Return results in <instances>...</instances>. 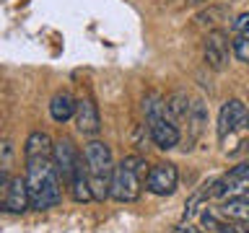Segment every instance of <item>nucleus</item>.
Here are the masks:
<instances>
[{
  "instance_id": "obj_6",
  "label": "nucleus",
  "mask_w": 249,
  "mask_h": 233,
  "mask_svg": "<svg viewBox=\"0 0 249 233\" xmlns=\"http://www.w3.org/2000/svg\"><path fill=\"white\" fill-rule=\"evenodd\" d=\"M31 207L29 200V186H26V176H11V182L0 194V210L11 215H21Z\"/></svg>"
},
{
  "instance_id": "obj_15",
  "label": "nucleus",
  "mask_w": 249,
  "mask_h": 233,
  "mask_svg": "<svg viewBox=\"0 0 249 233\" xmlns=\"http://www.w3.org/2000/svg\"><path fill=\"white\" fill-rule=\"evenodd\" d=\"M187 122H190V140H197L202 127L208 124V106L202 99H195L190 104V114H187Z\"/></svg>"
},
{
  "instance_id": "obj_27",
  "label": "nucleus",
  "mask_w": 249,
  "mask_h": 233,
  "mask_svg": "<svg viewBox=\"0 0 249 233\" xmlns=\"http://www.w3.org/2000/svg\"><path fill=\"white\" fill-rule=\"evenodd\" d=\"M190 3H205V0H190Z\"/></svg>"
},
{
  "instance_id": "obj_5",
  "label": "nucleus",
  "mask_w": 249,
  "mask_h": 233,
  "mask_svg": "<svg viewBox=\"0 0 249 233\" xmlns=\"http://www.w3.org/2000/svg\"><path fill=\"white\" fill-rule=\"evenodd\" d=\"M177 184H179V171H177L174 163H169V161L156 163V166H151L145 174V189L151 194H156V197H169V194H174Z\"/></svg>"
},
{
  "instance_id": "obj_26",
  "label": "nucleus",
  "mask_w": 249,
  "mask_h": 233,
  "mask_svg": "<svg viewBox=\"0 0 249 233\" xmlns=\"http://www.w3.org/2000/svg\"><path fill=\"white\" fill-rule=\"evenodd\" d=\"M241 145H244V150L249 153V140H247V143H241Z\"/></svg>"
},
{
  "instance_id": "obj_10",
  "label": "nucleus",
  "mask_w": 249,
  "mask_h": 233,
  "mask_svg": "<svg viewBox=\"0 0 249 233\" xmlns=\"http://www.w3.org/2000/svg\"><path fill=\"white\" fill-rule=\"evenodd\" d=\"M210 197H226V200H249V179H239L226 174L210 184Z\"/></svg>"
},
{
  "instance_id": "obj_12",
  "label": "nucleus",
  "mask_w": 249,
  "mask_h": 233,
  "mask_svg": "<svg viewBox=\"0 0 249 233\" xmlns=\"http://www.w3.org/2000/svg\"><path fill=\"white\" fill-rule=\"evenodd\" d=\"M75 106H78V101L73 99V93L57 91L52 96V101H50V116L57 124H65L68 119H73V116H75Z\"/></svg>"
},
{
  "instance_id": "obj_14",
  "label": "nucleus",
  "mask_w": 249,
  "mask_h": 233,
  "mask_svg": "<svg viewBox=\"0 0 249 233\" xmlns=\"http://www.w3.org/2000/svg\"><path fill=\"white\" fill-rule=\"evenodd\" d=\"M52 137L42 130H34L29 132L26 143H23V158H36V155H52Z\"/></svg>"
},
{
  "instance_id": "obj_9",
  "label": "nucleus",
  "mask_w": 249,
  "mask_h": 233,
  "mask_svg": "<svg viewBox=\"0 0 249 233\" xmlns=\"http://www.w3.org/2000/svg\"><path fill=\"white\" fill-rule=\"evenodd\" d=\"M148 135H151L156 148H161V150H171V148L179 145L182 132H179V127L169 119V116H159V119L148 122Z\"/></svg>"
},
{
  "instance_id": "obj_20",
  "label": "nucleus",
  "mask_w": 249,
  "mask_h": 233,
  "mask_svg": "<svg viewBox=\"0 0 249 233\" xmlns=\"http://www.w3.org/2000/svg\"><path fill=\"white\" fill-rule=\"evenodd\" d=\"M208 186H210V184H205V189H200V192H195V194H192V197H190V202H187V205H184V215H182V217H184V220H190V217H192L195 213H197V205H200V202L210 197V189H208Z\"/></svg>"
},
{
  "instance_id": "obj_17",
  "label": "nucleus",
  "mask_w": 249,
  "mask_h": 233,
  "mask_svg": "<svg viewBox=\"0 0 249 233\" xmlns=\"http://www.w3.org/2000/svg\"><path fill=\"white\" fill-rule=\"evenodd\" d=\"M218 215L229 217V220H241V223H249V200H226Z\"/></svg>"
},
{
  "instance_id": "obj_3",
  "label": "nucleus",
  "mask_w": 249,
  "mask_h": 233,
  "mask_svg": "<svg viewBox=\"0 0 249 233\" xmlns=\"http://www.w3.org/2000/svg\"><path fill=\"white\" fill-rule=\"evenodd\" d=\"M148 171V163L143 155H127L114 166L109 197L114 202H135L140 197V179Z\"/></svg>"
},
{
  "instance_id": "obj_21",
  "label": "nucleus",
  "mask_w": 249,
  "mask_h": 233,
  "mask_svg": "<svg viewBox=\"0 0 249 233\" xmlns=\"http://www.w3.org/2000/svg\"><path fill=\"white\" fill-rule=\"evenodd\" d=\"M218 233H249V223H241V220H218L215 225Z\"/></svg>"
},
{
  "instance_id": "obj_1",
  "label": "nucleus",
  "mask_w": 249,
  "mask_h": 233,
  "mask_svg": "<svg viewBox=\"0 0 249 233\" xmlns=\"http://www.w3.org/2000/svg\"><path fill=\"white\" fill-rule=\"evenodd\" d=\"M26 186H29V200L34 210H50L57 207L62 200V179L54 168L52 155H36L26 158Z\"/></svg>"
},
{
  "instance_id": "obj_2",
  "label": "nucleus",
  "mask_w": 249,
  "mask_h": 233,
  "mask_svg": "<svg viewBox=\"0 0 249 233\" xmlns=\"http://www.w3.org/2000/svg\"><path fill=\"white\" fill-rule=\"evenodd\" d=\"M83 161H86V171H89L93 200H107L109 186H112V174H114L112 148L104 140H91L83 150Z\"/></svg>"
},
{
  "instance_id": "obj_4",
  "label": "nucleus",
  "mask_w": 249,
  "mask_h": 233,
  "mask_svg": "<svg viewBox=\"0 0 249 233\" xmlns=\"http://www.w3.org/2000/svg\"><path fill=\"white\" fill-rule=\"evenodd\" d=\"M249 130V109L241 104L239 99H229L218 112V140H226L233 132H244Z\"/></svg>"
},
{
  "instance_id": "obj_24",
  "label": "nucleus",
  "mask_w": 249,
  "mask_h": 233,
  "mask_svg": "<svg viewBox=\"0 0 249 233\" xmlns=\"http://www.w3.org/2000/svg\"><path fill=\"white\" fill-rule=\"evenodd\" d=\"M218 16H223V8H210V11L197 16V23H215Z\"/></svg>"
},
{
  "instance_id": "obj_23",
  "label": "nucleus",
  "mask_w": 249,
  "mask_h": 233,
  "mask_svg": "<svg viewBox=\"0 0 249 233\" xmlns=\"http://www.w3.org/2000/svg\"><path fill=\"white\" fill-rule=\"evenodd\" d=\"M231 29L236 36H249V13H239L236 18H233Z\"/></svg>"
},
{
  "instance_id": "obj_18",
  "label": "nucleus",
  "mask_w": 249,
  "mask_h": 233,
  "mask_svg": "<svg viewBox=\"0 0 249 233\" xmlns=\"http://www.w3.org/2000/svg\"><path fill=\"white\" fill-rule=\"evenodd\" d=\"M11 166H13V145L11 140H0V194L11 182Z\"/></svg>"
},
{
  "instance_id": "obj_19",
  "label": "nucleus",
  "mask_w": 249,
  "mask_h": 233,
  "mask_svg": "<svg viewBox=\"0 0 249 233\" xmlns=\"http://www.w3.org/2000/svg\"><path fill=\"white\" fill-rule=\"evenodd\" d=\"M143 112H145V119H159V116H169L166 114V99L161 93H148L143 99Z\"/></svg>"
},
{
  "instance_id": "obj_22",
  "label": "nucleus",
  "mask_w": 249,
  "mask_h": 233,
  "mask_svg": "<svg viewBox=\"0 0 249 233\" xmlns=\"http://www.w3.org/2000/svg\"><path fill=\"white\" fill-rule=\"evenodd\" d=\"M231 50L241 62H249V36H236L231 42Z\"/></svg>"
},
{
  "instance_id": "obj_13",
  "label": "nucleus",
  "mask_w": 249,
  "mask_h": 233,
  "mask_svg": "<svg viewBox=\"0 0 249 233\" xmlns=\"http://www.w3.org/2000/svg\"><path fill=\"white\" fill-rule=\"evenodd\" d=\"M70 192H73V200L75 202H91L93 200V192H91V182H89V171H86V161L81 158V163L75 166L73 176H70Z\"/></svg>"
},
{
  "instance_id": "obj_7",
  "label": "nucleus",
  "mask_w": 249,
  "mask_h": 233,
  "mask_svg": "<svg viewBox=\"0 0 249 233\" xmlns=\"http://www.w3.org/2000/svg\"><path fill=\"white\" fill-rule=\"evenodd\" d=\"M81 158H83V155L78 153V148L73 145V140H70V137H60L57 143H54V148H52L54 168H57V174H60V179L65 184L70 182V176H73V171H75L78 163H81Z\"/></svg>"
},
{
  "instance_id": "obj_11",
  "label": "nucleus",
  "mask_w": 249,
  "mask_h": 233,
  "mask_svg": "<svg viewBox=\"0 0 249 233\" xmlns=\"http://www.w3.org/2000/svg\"><path fill=\"white\" fill-rule=\"evenodd\" d=\"M75 127L81 135L86 137H96L99 130H101V116H99V109L91 99H81L75 106Z\"/></svg>"
},
{
  "instance_id": "obj_25",
  "label": "nucleus",
  "mask_w": 249,
  "mask_h": 233,
  "mask_svg": "<svg viewBox=\"0 0 249 233\" xmlns=\"http://www.w3.org/2000/svg\"><path fill=\"white\" fill-rule=\"evenodd\" d=\"M174 233H202V231L195 228V225H179V228H174Z\"/></svg>"
},
{
  "instance_id": "obj_8",
  "label": "nucleus",
  "mask_w": 249,
  "mask_h": 233,
  "mask_svg": "<svg viewBox=\"0 0 249 233\" xmlns=\"http://www.w3.org/2000/svg\"><path fill=\"white\" fill-rule=\"evenodd\" d=\"M205 65L215 73H221L229 65V36L221 29L210 31L205 36Z\"/></svg>"
},
{
  "instance_id": "obj_16",
  "label": "nucleus",
  "mask_w": 249,
  "mask_h": 233,
  "mask_svg": "<svg viewBox=\"0 0 249 233\" xmlns=\"http://www.w3.org/2000/svg\"><path fill=\"white\" fill-rule=\"evenodd\" d=\"M190 104H192V99L187 96L184 91H174L166 99V114H169V119L171 122L187 119V114H190Z\"/></svg>"
}]
</instances>
